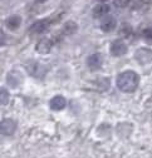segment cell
Segmentation results:
<instances>
[{
    "label": "cell",
    "mask_w": 152,
    "mask_h": 158,
    "mask_svg": "<svg viewBox=\"0 0 152 158\" xmlns=\"http://www.w3.org/2000/svg\"><path fill=\"white\" fill-rule=\"evenodd\" d=\"M140 83V77L133 70H126L121 73L117 78V87L120 90L125 93H132L135 92Z\"/></svg>",
    "instance_id": "cell-1"
},
{
    "label": "cell",
    "mask_w": 152,
    "mask_h": 158,
    "mask_svg": "<svg viewBox=\"0 0 152 158\" xmlns=\"http://www.w3.org/2000/svg\"><path fill=\"white\" fill-rule=\"evenodd\" d=\"M135 59L140 64H148L152 62V50L148 48H140L135 53Z\"/></svg>",
    "instance_id": "cell-2"
},
{
    "label": "cell",
    "mask_w": 152,
    "mask_h": 158,
    "mask_svg": "<svg viewBox=\"0 0 152 158\" xmlns=\"http://www.w3.org/2000/svg\"><path fill=\"white\" fill-rule=\"evenodd\" d=\"M109 52L113 56H122L127 53V45L121 40V39H117V40L112 42V44L109 47Z\"/></svg>",
    "instance_id": "cell-3"
},
{
    "label": "cell",
    "mask_w": 152,
    "mask_h": 158,
    "mask_svg": "<svg viewBox=\"0 0 152 158\" xmlns=\"http://www.w3.org/2000/svg\"><path fill=\"white\" fill-rule=\"evenodd\" d=\"M50 23H53V19H42V20H36L34 24H32L29 30L32 34H40L48 29Z\"/></svg>",
    "instance_id": "cell-4"
},
{
    "label": "cell",
    "mask_w": 152,
    "mask_h": 158,
    "mask_svg": "<svg viewBox=\"0 0 152 158\" xmlns=\"http://www.w3.org/2000/svg\"><path fill=\"white\" fill-rule=\"evenodd\" d=\"M27 69H28V72H29L33 77H35V78H42V77L47 73L45 67L42 65V64H39L38 62H32V63H29L28 67H27Z\"/></svg>",
    "instance_id": "cell-5"
},
{
    "label": "cell",
    "mask_w": 152,
    "mask_h": 158,
    "mask_svg": "<svg viewBox=\"0 0 152 158\" xmlns=\"http://www.w3.org/2000/svg\"><path fill=\"white\" fill-rule=\"evenodd\" d=\"M102 63H103V58L101 54L96 53V54H92L88 56L87 59V65L91 70H97L102 67Z\"/></svg>",
    "instance_id": "cell-6"
},
{
    "label": "cell",
    "mask_w": 152,
    "mask_h": 158,
    "mask_svg": "<svg viewBox=\"0 0 152 158\" xmlns=\"http://www.w3.org/2000/svg\"><path fill=\"white\" fill-rule=\"evenodd\" d=\"M6 82L10 87L13 88H16L22 84L23 82V75L20 72H18V70H13L11 73L8 74V78H6Z\"/></svg>",
    "instance_id": "cell-7"
},
{
    "label": "cell",
    "mask_w": 152,
    "mask_h": 158,
    "mask_svg": "<svg viewBox=\"0 0 152 158\" xmlns=\"http://www.w3.org/2000/svg\"><path fill=\"white\" fill-rule=\"evenodd\" d=\"M117 25V22H116V19L113 18L112 15H107L102 19V22H101V29L106 33H109L112 30H115Z\"/></svg>",
    "instance_id": "cell-8"
},
{
    "label": "cell",
    "mask_w": 152,
    "mask_h": 158,
    "mask_svg": "<svg viewBox=\"0 0 152 158\" xmlns=\"http://www.w3.org/2000/svg\"><path fill=\"white\" fill-rule=\"evenodd\" d=\"M52 47H53V43H52L50 39H48V38H43V39H40V40L36 43L35 50L39 53V54H48V53L50 52Z\"/></svg>",
    "instance_id": "cell-9"
},
{
    "label": "cell",
    "mask_w": 152,
    "mask_h": 158,
    "mask_svg": "<svg viewBox=\"0 0 152 158\" xmlns=\"http://www.w3.org/2000/svg\"><path fill=\"white\" fill-rule=\"evenodd\" d=\"M65 104H67V102H65V98L63 95H55L49 102V106L53 110H62L65 107Z\"/></svg>",
    "instance_id": "cell-10"
},
{
    "label": "cell",
    "mask_w": 152,
    "mask_h": 158,
    "mask_svg": "<svg viewBox=\"0 0 152 158\" xmlns=\"http://www.w3.org/2000/svg\"><path fill=\"white\" fill-rule=\"evenodd\" d=\"M109 13V6L104 3H101L93 8V16L94 18H104Z\"/></svg>",
    "instance_id": "cell-11"
},
{
    "label": "cell",
    "mask_w": 152,
    "mask_h": 158,
    "mask_svg": "<svg viewBox=\"0 0 152 158\" xmlns=\"http://www.w3.org/2000/svg\"><path fill=\"white\" fill-rule=\"evenodd\" d=\"M20 24H22V18L19 15H11L5 22L6 28H9L10 30H16L19 27H20Z\"/></svg>",
    "instance_id": "cell-12"
},
{
    "label": "cell",
    "mask_w": 152,
    "mask_h": 158,
    "mask_svg": "<svg viewBox=\"0 0 152 158\" xmlns=\"http://www.w3.org/2000/svg\"><path fill=\"white\" fill-rule=\"evenodd\" d=\"M15 129V122L13 119H4L2 122V132L3 134H11Z\"/></svg>",
    "instance_id": "cell-13"
},
{
    "label": "cell",
    "mask_w": 152,
    "mask_h": 158,
    "mask_svg": "<svg viewBox=\"0 0 152 158\" xmlns=\"http://www.w3.org/2000/svg\"><path fill=\"white\" fill-rule=\"evenodd\" d=\"M77 28H78V25L75 24L74 22H67L64 24V27H63L62 33L64 35H72V34H74L75 31H77Z\"/></svg>",
    "instance_id": "cell-14"
},
{
    "label": "cell",
    "mask_w": 152,
    "mask_h": 158,
    "mask_svg": "<svg viewBox=\"0 0 152 158\" xmlns=\"http://www.w3.org/2000/svg\"><path fill=\"white\" fill-rule=\"evenodd\" d=\"M132 34V27L127 23H123L120 28V31H118V35L123 39V38H128L129 35Z\"/></svg>",
    "instance_id": "cell-15"
},
{
    "label": "cell",
    "mask_w": 152,
    "mask_h": 158,
    "mask_svg": "<svg viewBox=\"0 0 152 158\" xmlns=\"http://www.w3.org/2000/svg\"><path fill=\"white\" fill-rule=\"evenodd\" d=\"M142 36H143V40H145L146 43L152 44V28H147V29H145Z\"/></svg>",
    "instance_id": "cell-16"
},
{
    "label": "cell",
    "mask_w": 152,
    "mask_h": 158,
    "mask_svg": "<svg viewBox=\"0 0 152 158\" xmlns=\"http://www.w3.org/2000/svg\"><path fill=\"white\" fill-rule=\"evenodd\" d=\"M0 94H2V106H5L9 103V92L2 87V89H0Z\"/></svg>",
    "instance_id": "cell-17"
},
{
    "label": "cell",
    "mask_w": 152,
    "mask_h": 158,
    "mask_svg": "<svg viewBox=\"0 0 152 158\" xmlns=\"http://www.w3.org/2000/svg\"><path fill=\"white\" fill-rule=\"evenodd\" d=\"M131 0H113V4H115L117 8H126L129 4Z\"/></svg>",
    "instance_id": "cell-18"
},
{
    "label": "cell",
    "mask_w": 152,
    "mask_h": 158,
    "mask_svg": "<svg viewBox=\"0 0 152 158\" xmlns=\"http://www.w3.org/2000/svg\"><path fill=\"white\" fill-rule=\"evenodd\" d=\"M140 4L143 6H148V5H152V0H140Z\"/></svg>",
    "instance_id": "cell-19"
},
{
    "label": "cell",
    "mask_w": 152,
    "mask_h": 158,
    "mask_svg": "<svg viewBox=\"0 0 152 158\" xmlns=\"http://www.w3.org/2000/svg\"><path fill=\"white\" fill-rule=\"evenodd\" d=\"M2 45H4V31H2Z\"/></svg>",
    "instance_id": "cell-20"
},
{
    "label": "cell",
    "mask_w": 152,
    "mask_h": 158,
    "mask_svg": "<svg viewBox=\"0 0 152 158\" xmlns=\"http://www.w3.org/2000/svg\"><path fill=\"white\" fill-rule=\"evenodd\" d=\"M38 3H43V2H45V0H36Z\"/></svg>",
    "instance_id": "cell-21"
},
{
    "label": "cell",
    "mask_w": 152,
    "mask_h": 158,
    "mask_svg": "<svg viewBox=\"0 0 152 158\" xmlns=\"http://www.w3.org/2000/svg\"><path fill=\"white\" fill-rule=\"evenodd\" d=\"M98 2H101V3H106L107 0H98Z\"/></svg>",
    "instance_id": "cell-22"
}]
</instances>
